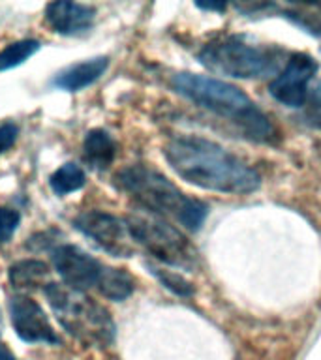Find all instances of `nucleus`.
<instances>
[{"instance_id": "1a4fd4ad", "label": "nucleus", "mask_w": 321, "mask_h": 360, "mask_svg": "<svg viewBox=\"0 0 321 360\" xmlns=\"http://www.w3.org/2000/svg\"><path fill=\"white\" fill-rule=\"evenodd\" d=\"M51 259L64 285L70 289L84 292L90 287L98 285L103 264L90 257L81 248L73 244H61L51 250Z\"/></svg>"}, {"instance_id": "5701e85b", "label": "nucleus", "mask_w": 321, "mask_h": 360, "mask_svg": "<svg viewBox=\"0 0 321 360\" xmlns=\"http://www.w3.org/2000/svg\"><path fill=\"white\" fill-rule=\"evenodd\" d=\"M0 328H2V315H0Z\"/></svg>"}, {"instance_id": "0eeeda50", "label": "nucleus", "mask_w": 321, "mask_h": 360, "mask_svg": "<svg viewBox=\"0 0 321 360\" xmlns=\"http://www.w3.org/2000/svg\"><path fill=\"white\" fill-rule=\"evenodd\" d=\"M73 227L115 257H130L134 252V240L130 236L128 225L113 214L103 210H87L75 216Z\"/></svg>"}, {"instance_id": "4be33fe9", "label": "nucleus", "mask_w": 321, "mask_h": 360, "mask_svg": "<svg viewBox=\"0 0 321 360\" xmlns=\"http://www.w3.org/2000/svg\"><path fill=\"white\" fill-rule=\"evenodd\" d=\"M312 100H314V105L321 107V83L315 86L314 94H312Z\"/></svg>"}, {"instance_id": "ddd939ff", "label": "nucleus", "mask_w": 321, "mask_h": 360, "mask_svg": "<svg viewBox=\"0 0 321 360\" xmlns=\"http://www.w3.org/2000/svg\"><path fill=\"white\" fill-rule=\"evenodd\" d=\"M8 278L13 289L21 292L45 289L49 285V266L38 259H25L17 261L8 270Z\"/></svg>"}, {"instance_id": "39448f33", "label": "nucleus", "mask_w": 321, "mask_h": 360, "mask_svg": "<svg viewBox=\"0 0 321 360\" xmlns=\"http://www.w3.org/2000/svg\"><path fill=\"white\" fill-rule=\"evenodd\" d=\"M203 66L222 75L237 79H259L278 75L282 51L248 44L242 38H224L210 41L199 53Z\"/></svg>"}, {"instance_id": "a211bd4d", "label": "nucleus", "mask_w": 321, "mask_h": 360, "mask_svg": "<svg viewBox=\"0 0 321 360\" xmlns=\"http://www.w3.org/2000/svg\"><path fill=\"white\" fill-rule=\"evenodd\" d=\"M149 269L154 276H156L158 280L162 281V285H165L169 291L177 292L180 297H191V292H194V287L188 283V281L182 278V276L175 274L171 270H162V269H156V266H152L149 264Z\"/></svg>"}, {"instance_id": "423d86ee", "label": "nucleus", "mask_w": 321, "mask_h": 360, "mask_svg": "<svg viewBox=\"0 0 321 360\" xmlns=\"http://www.w3.org/2000/svg\"><path fill=\"white\" fill-rule=\"evenodd\" d=\"M124 221L128 225L132 240L145 248L152 257L171 266H182V269L194 266L196 263L194 248L177 227L168 224L163 218L141 208V212L130 214Z\"/></svg>"}, {"instance_id": "dca6fc26", "label": "nucleus", "mask_w": 321, "mask_h": 360, "mask_svg": "<svg viewBox=\"0 0 321 360\" xmlns=\"http://www.w3.org/2000/svg\"><path fill=\"white\" fill-rule=\"evenodd\" d=\"M87 184V174L81 169V165L73 162H68L56 169L49 176V186L53 193L58 197H64L68 193L81 190Z\"/></svg>"}, {"instance_id": "f3484780", "label": "nucleus", "mask_w": 321, "mask_h": 360, "mask_svg": "<svg viewBox=\"0 0 321 360\" xmlns=\"http://www.w3.org/2000/svg\"><path fill=\"white\" fill-rule=\"evenodd\" d=\"M39 49H42V44L38 39L28 38L13 41L6 49L0 51V72H8L11 68L21 66L28 58H32Z\"/></svg>"}, {"instance_id": "f03ea898", "label": "nucleus", "mask_w": 321, "mask_h": 360, "mask_svg": "<svg viewBox=\"0 0 321 360\" xmlns=\"http://www.w3.org/2000/svg\"><path fill=\"white\" fill-rule=\"evenodd\" d=\"M173 89L186 100L235 122L248 137L256 141L275 139L276 129L269 118L233 84L197 73H179L173 77Z\"/></svg>"}, {"instance_id": "6ab92c4d", "label": "nucleus", "mask_w": 321, "mask_h": 360, "mask_svg": "<svg viewBox=\"0 0 321 360\" xmlns=\"http://www.w3.org/2000/svg\"><path fill=\"white\" fill-rule=\"evenodd\" d=\"M21 224V214L15 208L0 207V244H8Z\"/></svg>"}, {"instance_id": "4468645a", "label": "nucleus", "mask_w": 321, "mask_h": 360, "mask_svg": "<svg viewBox=\"0 0 321 360\" xmlns=\"http://www.w3.org/2000/svg\"><path fill=\"white\" fill-rule=\"evenodd\" d=\"M83 156L84 162L92 169L103 171L115 162L117 156V143L106 129L94 128L87 131L83 141Z\"/></svg>"}, {"instance_id": "2eb2a0df", "label": "nucleus", "mask_w": 321, "mask_h": 360, "mask_svg": "<svg viewBox=\"0 0 321 360\" xmlns=\"http://www.w3.org/2000/svg\"><path fill=\"white\" fill-rule=\"evenodd\" d=\"M98 291L103 295L109 300H115V302H122L126 298L134 292L135 283L134 278L122 269H111V266H106L101 269L100 280H98Z\"/></svg>"}, {"instance_id": "6e6552de", "label": "nucleus", "mask_w": 321, "mask_h": 360, "mask_svg": "<svg viewBox=\"0 0 321 360\" xmlns=\"http://www.w3.org/2000/svg\"><path fill=\"white\" fill-rule=\"evenodd\" d=\"M317 72V62L306 53H295L270 81L272 98L287 107H303L308 98V84Z\"/></svg>"}, {"instance_id": "9d476101", "label": "nucleus", "mask_w": 321, "mask_h": 360, "mask_svg": "<svg viewBox=\"0 0 321 360\" xmlns=\"http://www.w3.org/2000/svg\"><path fill=\"white\" fill-rule=\"evenodd\" d=\"M10 317L13 330L23 342L27 343H51L58 345L61 340L55 328L51 326L44 308L28 295H13L10 298Z\"/></svg>"}, {"instance_id": "f257e3e1", "label": "nucleus", "mask_w": 321, "mask_h": 360, "mask_svg": "<svg viewBox=\"0 0 321 360\" xmlns=\"http://www.w3.org/2000/svg\"><path fill=\"white\" fill-rule=\"evenodd\" d=\"M165 160L186 182L220 193H250L261 184L256 169L213 141L180 135L165 145Z\"/></svg>"}, {"instance_id": "aec40b11", "label": "nucleus", "mask_w": 321, "mask_h": 360, "mask_svg": "<svg viewBox=\"0 0 321 360\" xmlns=\"http://www.w3.org/2000/svg\"><path fill=\"white\" fill-rule=\"evenodd\" d=\"M17 135H19V128H17V124H13V122L0 124V156H2V154H6V152L10 150L11 146L15 145Z\"/></svg>"}, {"instance_id": "f8f14e48", "label": "nucleus", "mask_w": 321, "mask_h": 360, "mask_svg": "<svg viewBox=\"0 0 321 360\" xmlns=\"http://www.w3.org/2000/svg\"><path fill=\"white\" fill-rule=\"evenodd\" d=\"M107 66H109L107 56H94V58L73 64V66L62 70L61 73H56L51 84L55 89L66 90V92H79V90L94 84L106 73Z\"/></svg>"}, {"instance_id": "412c9836", "label": "nucleus", "mask_w": 321, "mask_h": 360, "mask_svg": "<svg viewBox=\"0 0 321 360\" xmlns=\"http://www.w3.org/2000/svg\"><path fill=\"white\" fill-rule=\"evenodd\" d=\"M0 360H17L15 356H13V353H11L10 349L6 347L4 343H0Z\"/></svg>"}, {"instance_id": "7ed1b4c3", "label": "nucleus", "mask_w": 321, "mask_h": 360, "mask_svg": "<svg viewBox=\"0 0 321 360\" xmlns=\"http://www.w3.org/2000/svg\"><path fill=\"white\" fill-rule=\"evenodd\" d=\"M115 184L126 191L143 210L171 218L188 231H197L207 218V205L184 195L162 173L146 165H130L115 174Z\"/></svg>"}, {"instance_id": "20e7f679", "label": "nucleus", "mask_w": 321, "mask_h": 360, "mask_svg": "<svg viewBox=\"0 0 321 360\" xmlns=\"http://www.w3.org/2000/svg\"><path fill=\"white\" fill-rule=\"evenodd\" d=\"M44 295L68 334L87 345H111L115 340V323L109 311L94 298L55 281L45 287Z\"/></svg>"}, {"instance_id": "9b49d317", "label": "nucleus", "mask_w": 321, "mask_h": 360, "mask_svg": "<svg viewBox=\"0 0 321 360\" xmlns=\"http://www.w3.org/2000/svg\"><path fill=\"white\" fill-rule=\"evenodd\" d=\"M45 21L61 36H83L92 28L96 19L94 6L70 0H56L45 6Z\"/></svg>"}]
</instances>
